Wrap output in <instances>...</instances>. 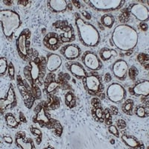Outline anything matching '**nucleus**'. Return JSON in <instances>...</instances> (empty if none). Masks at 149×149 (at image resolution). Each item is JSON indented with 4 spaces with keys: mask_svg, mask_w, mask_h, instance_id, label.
<instances>
[{
    "mask_svg": "<svg viewBox=\"0 0 149 149\" xmlns=\"http://www.w3.org/2000/svg\"><path fill=\"white\" fill-rule=\"evenodd\" d=\"M138 74H139V70H137V68L135 66H131L130 67H129V70H128V74L129 78L130 79L132 80V81H135L136 78L137 77Z\"/></svg>",
    "mask_w": 149,
    "mask_h": 149,
    "instance_id": "obj_35",
    "label": "nucleus"
},
{
    "mask_svg": "<svg viewBox=\"0 0 149 149\" xmlns=\"http://www.w3.org/2000/svg\"><path fill=\"white\" fill-rule=\"evenodd\" d=\"M66 66L71 74L78 80H83L88 75L83 64L78 61H70L66 63Z\"/></svg>",
    "mask_w": 149,
    "mask_h": 149,
    "instance_id": "obj_18",
    "label": "nucleus"
},
{
    "mask_svg": "<svg viewBox=\"0 0 149 149\" xmlns=\"http://www.w3.org/2000/svg\"><path fill=\"white\" fill-rule=\"evenodd\" d=\"M8 73L11 81L15 80V67L12 62L8 63Z\"/></svg>",
    "mask_w": 149,
    "mask_h": 149,
    "instance_id": "obj_36",
    "label": "nucleus"
},
{
    "mask_svg": "<svg viewBox=\"0 0 149 149\" xmlns=\"http://www.w3.org/2000/svg\"><path fill=\"white\" fill-rule=\"evenodd\" d=\"M128 63L123 59H118L111 66V71L114 77L120 81L125 80L128 73Z\"/></svg>",
    "mask_w": 149,
    "mask_h": 149,
    "instance_id": "obj_15",
    "label": "nucleus"
},
{
    "mask_svg": "<svg viewBox=\"0 0 149 149\" xmlns=\"http://www.w3.org/2000/svg\"><path fill=\"white\" fill-rule=\"evenodd\" d=\"M83 84L85 90L92 95H99L102 93L103 84L101 77L96 73H90L84 78Z\"/></svg>",
    "mask_w": 149,
    "mask_h": 149,
    "instance_id": "obj_7",
    "label": "nucleus"
},
{
    "mask_svg": "<svg viewBox=\"0 0 149 149\" xmlns=\"http://www.w3.org/2000/svg\"><path fill=\"white\" fill-rule=\"evenodd\" d=\"M134 114L139 118H146L148 117V112L146 111V108L144 106L138 105L136 106L135 109H134Z\"/></svg>",
    "mask_w": 149,
    "mask_h": 149,
    "instance_id": "obj_32",
    "label": "nucleus"
},
{
    "mask_svg": "<svg viewBox=\"0 0 149 149\" xmlns=\"http://www.w3.org/2000/svg\"><path fill=\"white\" fill-rule=\"evenodd\" d=\"M72 2H73V4H74L78 8H81V4L79 3V1H72Z\"/></svg>",
    "mask_w": 149,
    "mask_h": 149,
    "instance_id": "obj_47",
    "label": "nucleus"
},
{
    "mask_svg": "<svg viewBox=\"0 0 149 149\" xmlns=\"http://www.w3.org/2000/svg\"><path fill=\"white\" fill-rule=\"evenodd\" d=\"M5 119L7 125L10 128H17L19 125V122L17 120L14 114L11 113H7L5 114Z\"/></svg>",
    "mask_w": 149,
    "mask_h": 149,
    "instance_id": "obj_29",
    "label": "nucleus"
},
{
    "mask_svg": "<svg viewBox=\"0 0 149 149\" xmlns=\"http://www.w3.org/2000/svg\"><path fill=\"white\" fill-rule=\"evenodd\" d=\"M104 80L105 83H109V82L111 81L112 77L110 75V74L109 72H107L104 74Z\"/></svg>",
    "mask_w": 149,
    "mask_h": 149,
    "instance_id": "obj_44",
    "label": "nucleus"
},
{
    "mask_svg": "<svg viewBox=\"0 0 149 149\" xmlns=\"http://www.w3.org/2000/svg\"><path fill=\"white\" fill-rule=\"evenodd\" d=\"M101 23L107 29H111L115 24V17L110 14H105L101 17Z\"/></svg>",
    "mask_w": 149,
    "mask_h": 149,
    "instance_id": "obj_28",
    "label": "nucleus"
},
{
    "mask_svg": "<svg viewBox=\"0 0 149 149\" xmlns=\"http://www.w3.org/2000/svg\"><path fill=\"white\" fill-rule=\"evenodd\" d=\"M30 130H31V134H34V136H36V140H37V144L38 145L40 144L41 142H42V131H41L40 129L37 128V127H31Z\"/></svg>",
    "mask_w": 149,
    "mask_h": 149,
    "instance_id": "obj_34",
    "label": "nucleus"
},
{
    "mask_svg": "<svg viewBox=\"0 0 149 149\" xmlns=\"http://www.w3.org/2000/svg\"><path fill=\"white\" fill-rule=\"evenodd\" d=\"M81 61L84 67L90 71H99L103 66V63L99 56L93 51L85 52L81 56Z\"/></svg>",
    "mask_w": 149,
    "mask_h": 149,
    "instance_id": "obj_11",
    "label": "nucleus"
},
{
    "mask_svg": "<svg viewBox=\"0 0 149 149\" xmlns=\"http://www.w3.org/2000/svg\"><path fill=\"white\" fill-rule=\"evenodd\" d=\"M117 55H118V52L116 49H110L108 47H103L100 49L99 53H98V56L102 61V62L108 61L111 58L117 57Z\"/></svg>",
    "mask_w": 149,
    "mask_h": 149,
    "instance_id": "obj_26",
    "label": "nucleus"
},
{
    "mask_svg": "<svg viewBox=\"0 0 149 149\" xmlns=\"http://www.w3.org/2000/svg\"><path fill=\"white\" fill-rule=\"evenodd\" d=\"M31 32L29 29H24L16 40L17 51L19 58L24 61H30L29 58V44Z\"/></svg>",
    "mask_w": 149,
    "mask_h": 149,
    "instance_id": "obj_6",
    "label": "nucleus"
},
{
    "mask_svg": "<svg viewBox=\"0 0 149 149\" xmlns=\"http://www.w3.org/2000/svg\"><path fill=\"white\" fill-rule=\"evenodd\" d=\"M17 96H16L15 90H14V86L12 84H10L6 95L4 98H0V110H1L2 114L4 111L11 110L15 107L17 106Z\"/></svg>",
    "mask_w": 149,
    "mask_h": 149,
    "instance_id": "obj_13",
    "label": "nucleus"
},
{
    "mask_svg": "<svg viewBox=\"0 0 149 149\" xmlns=\"http://www.w3.org/2000/svg\"><path fill=\"white\" fill-rule=\"evenodd\" d=\"M60 86L54 72H49L44 80V92L49 95L55 91Z\"/></svg>",
    "mask_w": 149,
    "mask_h": 149,
    "instance_id": "obj_22",
    "label": "nucleus"
},
{
    "mask_svg": "<svg viewBox=\"0 0 149 149\" xmlns=\"http://www.w3.org/2000/svg\"><path fill=\"white\" fill-rule=\"evenodd\" d=\"M106 95L109 101L113 103L120 104L125 100L127 91L122 84L114 82L107 86Z\"/></svg>",
    "mask_w": 149,
    "mask_h": 149,
    "instance_id": "obj_9",
    "label": "nucleus"
},
{
    "mask_svg": "<svg viewBox=\"0 0 149 149\" xmlns=\"http://www.w3.org/2000/svg\"><path fill=\"white\" fill-rule=\"evenodd\" d=\"M108 131L112 135H113L114 136H116L117 138H119V128L117 127L116 125H108Z\"/></svg>",
    "mask_w": 149,
    "mask_h": 149,
    "instance_id": "obj_38",
    "label": "nucleus"
},
{
    "mask_svg": "<svg viewBox=\"0 0 149 149\" xmlns=\"http://www.w3.org/2000/svg\"><path fill=\"white\" fill-rule=\"evenodd\" d=\"M75 26L80 41L86 47H96L101 40L100 32L93 24L84 20L78 13H74Z\"/></svg>",
    "mask_w": 149,
    "mask_h": 149,
    "instance_id": "obj_2",
    "label": "nucleus"
},
{
    "mask_svg": "<svg viewBox=\"0 0 149 149\" xmlns=\"http://www.w3.org/2000/svg\"><path fill=\"white\" fill-rule=\"evenodd\" d=\"M42 43L50 51H56L63 46V42L59 34L56 32H49L43 38Z\"/></svg>",
    "mask_w": 149,
    "mask_h": 149,
    "instance_id": "obj_17",
    "label": "nucleus"
},
{
    "mask_svg": "<svg viewBox=\"0 0 149 149\" xmlns=\"http://www.w3.org/2000/svg\"><path fill=\"white\" fill-rule=\"evenodd\" d=\"M109 110H110V113L113 114V115H116L119 113V109L117 108L116 107H115V106H111L110 108L109 109Z\"/></svg>",
    "mask_w": 149,
    "mask_h": 149,
    "instance_id": "obj_42",
    "label": "nucleus"
},
{
    "mask_svg": "<svg viewBox=\"0 0 149 149\" xmlns=\"http://www.w3.org/2000/svg\"><path fill=\"white\" fill-rule=\"evenodd\" d=\"M15 144L19 148L34 149V141L31 138H26L25 131H19L15 136Z\"/></svg>",
    "mask_w": 149,
    "mask_h": 149,
    "instance_id": "obj_21",
    "label": "nucleus"
},
{
    "mask_svg": "<svg viewBox=\"0 0 149 149\" xmlns=\"http://www.w3.org/2000/svg\"><path fill=\"white\" fill-rule=\"evenodd\" d=\"M129 92L130 95L134 96H148L149 81L148 80H142L136 82L133 87L129 89Z\"/></svg>",
    "mask_w": 149,
    "mask_h": 149,
    "instance_id": "obj_20",
    "label": "nucleus"
},
{
    "mask_svg": "<svg viewBox=\"0 0 149 149\" xmlns=\"http://www.w3.org/2000/svg\"><path fill=\"white\" fill-rule=\"evenodd\" d=\"M3 139L6 143H8V144H12L14 142L12 137L9 136H3Z\"/></svg>",
    "mask_w": 149,
    "mask_h": 149,
    "instance_id": "obj_43",
    "label": "nucleus"
},
{
    "mask_svg": "<svg viewBox=\"0 0 149 149\" xmlns=\"http://www.w3.org/2000/svg\"><path fill=\"white\" fill-rule=\"evenodd\" d=\"M97 11L111 12L119 10L125 2V0H87L84 1Z\"/></svg>",
    "mask_w": 149,
    "mask_h": 149,
    "instance_id": "obj_5",
    "label": "nucleus"
},
{
    "mask_svg": "<svg viewBox=\"0 0 149 149\" xmlns=\"http://www.w3.org/2000/svg\"><path fill=\"white\" fill-rule=\"evenodd\" d=\"M47 5L54 13H62L68 8V2L66 0H49Z\"/></svg>",
    "mask_w": 149,
    "mask_h": 149,
    "instance_id": "obj_24",
    "label": "nucleus"
},
{
    "mask_svg": "<svg viewBox=\"0 0 149 149\" xmlns=\"http://www.w3.org/2000/svg\"><path fill=\"white\" fill-rule=\"evenodd\" d=\"M52 128H55L56 133L58 134V136H61V134H62V131H63V127L61 126V125L60 124L59 122L58 121L54 120L53 122V126Z\"/></svg>",
    "mask_w": 149,
    "mask_h": 149,
    "instance_id": "obj_40",
    "label": "nucleus"
},
{
    "mask_svg": "<svg viewBox=\"0 0 149 149\" xmlns=\"http://www.w3.org/2000/svg\"><path fill=\"white\" fill-rule=\"evenodd\" d=\"M112 114L110 113V110L108 108H106L104 110V122L107 125H112Z\"/></svg>",
    "mask_w": 149,
    "mask_h": 149,
    "instance_id": "obj_39",
    "label": "nucleus"
},
{
    "mask_svg": "<svg viewBox=\"0 0 149 149\" xmlns=\"http://www.w3.org/2000/svg\"><path fill=\"white\" fill-rule=\"evenodd\" d=\"M8 69V62L7 58L5 57L0 58V76H4L6 74Z\"/></svg>",
    "mask_w": 149,
    "mask_h": 149,
    "instance_id": "obj_33",
    "label": "nucleus"
},
{
    "mask_svg": "<svg viewBox=\"0 0 149 149\" xmlns=\"http://www.w3.org/2000/svg\"><path fill=\"white\" fill-rule=\"evenodd\" d=\"M46 109L47 107L46 105H45V102L40 103L34 110L35 115L33 116L32 121L34 123H39L41 127H46L51 129L52 128L54 120L46 113Z\"/></svg>",
    "mask_w": 149,
    "mask_h": 149,
    "instance_id": "obj_10",
    "label": "nucleus"
},
{
    "mask_svg": "<svg viewBox=\"0 0 149 149\" xmlns=\"http://www.w3.org/2000/svg\"><path fill=\"white\" fill-rule=\"evenodd\" d=\"M139 26H140L141 29L144 31H146L148 29V24L146 22H141L140 24H139Z\"/></svg>",
    "mask_w": 149,
    "mask_h": 149,
    "instance_id": "obj_45",
    "label": "nucleus"
},
{
    "mask_svg": "<svg viewBox=\"0 0 149 149\" xmlns=\"http://www.w3.org/2000/svg\"><path fill=\"white\" fill-rule=\"evenodd\" d=\"M137 60L141 64L144 65L146 63L148 64V54H146L145 53H140L138 54Z\"/></svg>",
    "mask_w": 149,
    "mask_h": 149,
    "instance_id": "obj_37",
    "label": "nucleus"
},
{
    "mask_svg": "<svg viewBox=\"0 0 149 149\" xmlns=\"http://www.w3.org/2000/svg\"><path fill=\"white\" fill-rule=\"evenodd\" d=\"M0 22L2 33L8 40H12L14 34L22 25L19 14L11 9L0 10Z\"/></svg>",
    "mask_w": 149,
    "mask_h": 149,
    "instance_id": "obj_3",
    "label": "nucleus"
},
{
    "mask_svg": "<svg viewBox=\"0 0 149 149\" xmlns=\"http://www.w3.org/2000/svg\"><path fill=\"white\" fill-rule=\"evenodd\" d=\"M128 11L137 20L141 22H147L149 19L148 8L142 3H132L129 6Z\"/></svg>",
    "mask_w": 149,
    "mask_h": 149,
    "instance_id": "obj_14",
    "label": "nucleus"
},
{
    "mask_svg": "<svg viewBox=\"0 0 149 149\" xmlns=\"http://www.w3.org/2000/svg\"><path fill=\"white\" fill-rule=\"evenodd\" d=\"M54 29L62 31L60 36L63 43L71 42L75 40V36L74 34V29L71 24H69L66 20H58L53 24Z\"/></svg>",
    "mask_w": 149,
    "mask_h": 149,
    "instance_id": "obj_12",
    "label": "nucleus"
},
{
    "mask_svg": "<svg viewBox=\"0 0 149 149\" xmlns=\"http://www.w3.org/2000/svg\"><path fill=\"white\" fill-rule=\"evenodd\" d=\"M62 65V58L59 54L53 52H48L46 54V66L49 72H54L59 70Z\"/></svg>",
    "mask_w": 149,
    "mask_h": 149,
    "instance_id": "obj_19",
    "label": "nucleus"
},
{
    "mask_svg": "<svg viewBox=\"0 0 149 149\" xmlns=\"http://www.w3.org/2000/svg\"><path fill=\"white\" fill-rule=\"evenodd\" d=\"M60 52L67 61H74L79 58L81 54V49L78 45L74 43H68L61 48Z\"/></svg>",
    "mask_w": 149,
    "mask_h": 149,
    "instance_id": "obj_16",
    "label": "nucleus"
},
{
    "mask_svg": "<svg viewBox=\"0 0 149 149\" xmlns=\"http://www.w3.org/2000/svg\"><path fill=\"white\" fill-rule=\"evenodd\" d=\"M93 110L92 114L96 121L99 122H104V110L102 108L101 102L98 98H94L92 100Z\"/></svg>",
    "mask_w": 149,
    "mask_h": 149,
    "instance_id": "obj_23",
    "label": "nucleus"
},
{
    "mask_svg": "<svg viewBox=\"0 0 149 149\" xmlns=\"http://www.w3.org/2000/svg\"><path fill=\"white\" fill-rule=\"evenodd\" d=\"M46 58H42V61L39 57H36L33 60L29 61V66L24 69V74L26 76L27 81L31 85V88L34 86H38L37 81H40L42 84V78L46 74Z\"/></svg>",
    "mask_w": 149,
    "mask_h": 149,
    "instance_id": "obj_4",
    "label": "nucleus"
},
{
    "mask_svg": "<svg viewBox=\"0 0 149 149\" xmlns=\"http://www.w3.org/2000/svg\"><path fill=\"white\" fill-rule=\"evenodd\" d=\"M65 104L71 109L76 106V98L73 92L68 91L65 94Z\"/></svg>",
    "mask_w": 149,
    "mask_h": 149,
    "instance_id": "obj_30",
    "label": "nucleus"
},
{
    "mask_svg": "<svg viewBox=\"0 0 149 149\" xmlns=\"http://www.w3.org/2000/svg\"><path fill=\"white\" fill-rule=\"evenodd\" d=\"M122 140L127 146L131 148H143L140 146H143V145L141 143L140 141L136 137L131 135H127V134H123L122 136Z\"/></svg>",
    "mask_w": 149,
    "mask_h": 149,
    "instance_id": "obj_25",
    "label": "nucleus"
},
{
    "mask_svg": "<svg viewBox=\"0 0 149 149\" xmlns=\"http://www.w3.org/2000/svg\"><path fill=\"white\" fill-rule=\"evenodd\" d=\"M134 101L131 98H127L122 103V110L126 115L133 116L134 115Z\"/></svg>",
    "mask_w": 149,
    "mask_h": 149,
    "instance_id": "obj_27",
    "label": "nucleus"
},
{
    "mask_svg": "<svg viewBox=\"0 0 149 149\" xmlns=\"http://www.w3.org/2000/svg\"><path fill=\"white\" fill-rule=\"evenodd\" d=\"M19 120H20L21 122H23V123H26L27 122V119H26V116H25L22 112H19Z\"/></svg>",
    "mask_w": 149,
    "mask_h": 149,
    "instance_id": "obj_46",
    "label": "nucleus"
},
{
    "mask_svg": "<svg viewBox=\"0 0 149 149\" xmlns=\"http://www.w3.org/2000/svg\"><path fill=\"white\" fill-rule=\"evenodd\" d=\"M137 31L127 24H120L114 28L111 36L113 46L122 52L131 51L138 43Z\"/></svg>",
    "mask_w": 149,
    "mask_h": 149,
    "instance_id": "obj_1",
    "label": "nucleus"
},
{
    "mask_svg": "<svg viewBox=\"0 0 149 149\" xmlns=\"http://www.w3.org/2000/svg\"><path fill=\"white\" fill-rule=\"evenodd\" d=\"M116 126L119 129H124L125 127H126V122L125 121L123 120V119H119L117 121Z\"/></svg>",
    "mask_w": 149,
    "mask_h": 149,
    "instance_id": "obj_41",
    "label": "nucleus"
},
{
    "mask_svg": "<svg viewBox=\"0 0 149 149\" xmlns=\"http://www.w3.org/2000/svg\"><path fill=\"white\" fill-rule=\"evenodd\" d=\"M60 104H61V102H60L59 98L51 95V97L49 98V102L46 105V107L54 110L58 109L60 107Z\"/></svg>",
    "mask_w": 149,
    "mask_h": 149,
    "instance_id": "obj_31",
    "label": "nucleus"
},
{
    "mask_svg": "<svg viewBox=\"0 0 149 149\" xmlns=\"http://www.w3.org/2000/svg\"><path fill=\"white\" fill-rule=\"evenodd\" d=\"M17 84L25 103V106L27 108L31 109L32 107L34 100L36 99L33 94L31 86L26 80H22L19 75L17 76Z\"/></svg>",
    "mask_w": 149,
    "mask_h": 149,
    "instance_id": "obj_8",
    "label": "nucleus"
}]
</instances>
